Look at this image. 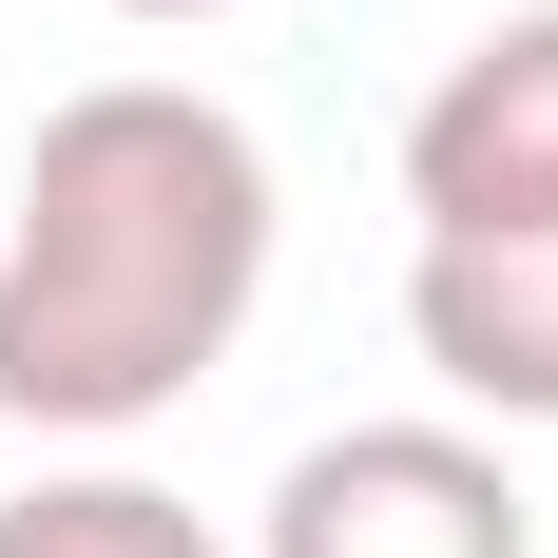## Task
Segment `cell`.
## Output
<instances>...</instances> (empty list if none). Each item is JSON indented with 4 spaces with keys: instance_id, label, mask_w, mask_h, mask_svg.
Instances as JSON below:
<instances>
[{
    "instance_id": "5b68a950",
    "label": "cell",
    "mask_w": 558,
    "mask_h": 558,
    "mask_svg": "<svg viewBox=\"0 0 558 558\" xmlns=\"http://www.w3.org/2000/svg\"><path fill=\"white\" fill-rule=\"evenodd\" d=\"M0 558H231L213 520L173 501V482H20V501H0Z\"/></svg>"
},
{
    "instance_id": "277c9868",
    "label": "cell",
    "mask_w": 558,
    "mask_h": 558,
    "mask_svg": "<svg viewBox=\"0 0 558 558\" xmlns=\"http://www.w3.org/2000/svg\"><path fill=\"white\" fill-rule=\"evenodd\" d=\"M404 347L482 424H558V213L539 231H424L404 251Z\"/></svg>"
},
{
    "instance_id": "8992f818",
    "label": "cell",
    "mask_w": 558,
    "mask_h": 558,
    "mask_svg": "<svg viewBox=\"0 0 558 558\" xmlns=\"http://www.w3.org/2000/svg\"><path fill=\"white\" fill-rule=\"evenodd\" d=\"M116 20H213V0H116Z\"/></svg>"
},
{
    "instance_id": "3957f363",
    "label": "cell",
    "mask_w": 558,
    "mask_h": 558,
    "mask_svg": "<svg viewBox=\"0 0 558 558\" xmlns=\"http://www.w3.org/2000/svg\"><path fill=\"white\" fill-rule=\"evenodd\" d=\"M404 213L424 231H539L558 213V0L482 20L404 116Z\"/></svg>"
},
{
    "instance_id": "7a4b0ae2",
    "label": "cell",
    "mask_w": 558,
    "mask_h": 558,
    "mask_svg": "<svg viewBox=\"0 0 558 558\" xmlns=\"http://www.w3.org/2000/svg\"><path fill=\"white\" fill-rule=\"evenodd\" d=\"M251 558H539V501L462 424H347V444H308L270 482Z\"/></svg>"
},
{
    "instance_id": "6da1fadb",
    "label": "cell",
    "mask_w": 558,
    "mask_h": 558,
    "mask_svg": "<svg viewBox=\"0 0 558 558\" xmlns=\"http://www.w3.org/2000/svg\"><path fill=\"white\" fill-rule=\"evenodd\" d=\"M270 289V155L193 77H97L39 116L0 213V424L116 444L231 366Z\"/></svg>"
}]
</instances>
